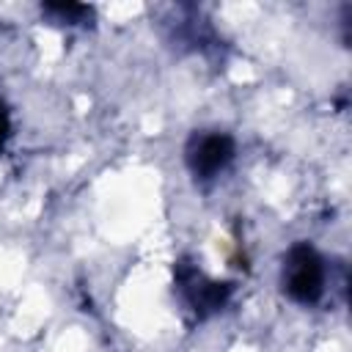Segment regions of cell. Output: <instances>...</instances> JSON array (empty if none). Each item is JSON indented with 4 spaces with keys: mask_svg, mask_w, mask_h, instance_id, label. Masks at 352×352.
Returning a JSON list of instances; mask_svg holds the SVG:
<instances>
[{
    "mask_svg": "<svg viewBox=\"0 0 352 352\" xmlns=\"http://www.w3.org/2000/svg\"><path fill=\"white\" fill-rule=\"evenodd\" d=\"M324 261L308 242H297L289 248V253L283 256L280 283L294 302L314 305L324 294Z\"/></svg>",
    "mask_w": 352,
    "mask_h": 352,
    "instance_id": "6da1fadb",
    "label": "cell"
},
{
    "mask_svg": "<svg viewBox=\"0 0 352 352\" xmlns=\"http://www.w3.org/2000/svg\"><path fill=\"white\" fill-rule=\"evenodd\" d=\"M234 151L236 146L228 132H220V129L195 132L184 146V162L195 179L206 182V179L220 176L231 165Z\"/></svg>",
    "mask_w": 352,
    "mask_h": 352,
    "instance_id": "7a4b0ae2",
    "label": "cell"
},
{
    "mask_svg": "<svg viewBox=\"0 0 352 352\" xmlns=\"http://www.w3.org/2000/svg\"><path fill=\"white\" fill-rule=\"evenodd\" d=\"M179 289L187 300V305L198 314V316H209L214 311H220L231 294V283H217L204 278L195 267H179Z\"/></svg>",
    "mask_w": 352,
    "mask_h": 352,
    "instance_id": "3957f363",
    "label": "cell"
},
{
    "mask_svg": "<svg viewBox=\"0 0 352 352\" xmlns=\"http://www.w3.org/2000/svg\"><path fill=\"white\" fill-rule=\"evenodd\" d=\"M6 138H8V113H6V107L0 104V146L6 143Z\"/></svg>",
    "mask_w": 352,
    "mask_h": 352,
    "instance_id": "277c9868",
    "label": "cell"
}]
</instances>
